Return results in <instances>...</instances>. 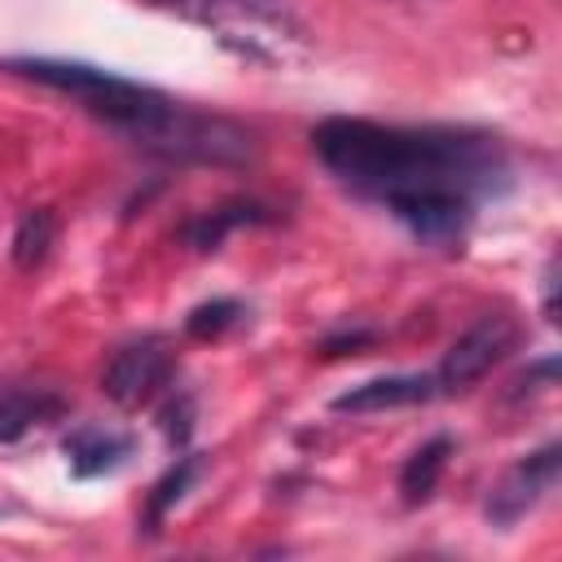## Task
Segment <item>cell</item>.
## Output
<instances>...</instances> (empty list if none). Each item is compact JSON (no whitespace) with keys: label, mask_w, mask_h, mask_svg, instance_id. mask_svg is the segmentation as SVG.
Listing matches in <instances>:
<instances>
[{"label":"cell","mask_w":562,"mask_h":562,"mask_svg":"<svg viewBox=\"0 0 562 562\" xmlns=\"http://www.w3.org/2000/svg\"><path fill=\"white\" fill-rule=\"evenodd\" d=\"M316 158L356 193L391 206L426 193H474L492 189L505 171L487 136L443 127H391L373 119H325L312 132Z\"/></svg>","instance_id":"cell-1"},{"label":"cell","mask_w":562,"mask_h":562,"mask_svg":"<svg viewBox=\"0 0 562 562\" xmlns=\"http://www.w3.org/2000/svg\"><path fill=\"white\" fill-rule=\"evenodd\" d=\"M154 4H167L184 22L211 31L241 61L290 70L312 57V31L281 0H154Z\"/></svg>","instance_id":"cell-2"},{"label":"cell","mask_w":562,"mask_h":562,"mask_svg":"<svg viewBox=\"0 0 562 562\" xmlns=\"http://www.w3.org/2000/svg\"><path fill=\"white\" fill-rule=\"evenodd\" d=\"M13 70H22L26 79H35V83H44V88H57V92L75 97L88 114H97L101 123H110L114 132H123L132 145H140V140L167 119V110L176 105L171 97H162V92L149 88V83L123 79V75L101 70V66H83V61L22 57V61H13Z\"/></svg>","instance_id":"cell-3"},{"label":"cell","mask_w":562,"mask_h":562,"mask_svg":"<svg viewBox=\"0 0 562 562\" xmlns=\"http://www.w3.org/2000/svg\"><path fill=\"white\" fill-rule=\"evenodd\" d=\"M518 347V321L505 316V312H487L479 316L439 360V373H435V386L439 391H465L474 386L479 378H487L509 351Z\"/></svg>","instance_id":"cell-4"},{"label":"cell","mask_w":562,"mask_h":562,"mask_svg":"<svg viewBox=\"0 0 562 562\" xmlns=\"http://www.w3.org/2000/svg\"><path fill=\"white\" fill-rule=\"evenodd\" d=\"M176 373V351L167 338L149 334L140 342H127L114 351V360L101 373V391L119 404V408H140L149 404Z\"/></svg>","instance_id":"cell-5"},{"label":"cell","mask_w":562,"mask_h":562,"mask_svg":"<svg viewBox=\"0 0 562 562\" xmlns=\"http://www.w3.org/2000/svg\"><path fill=\"white\" fill-rule=\"evenodd\" d=\"M558 465H562V448L558 443H544L540 452H531V457H522L518 465H509L505 474H501V483L492 487V496H487V518L496 522V527H514L522 514H531L540 501H544V492L558 483Z\"/></svg>","instance_id":"cell-6"},{"label":"cell","mask_w":562,"mask_h":562,"mask_svg":"<svg viewBox=\"0 0 562 562\" xmlns=\"http://www.w3.org/2000/svg\"><path fill=\"white\" fill-rule=\"evenodd\" d=\"M435 378L422 373H391V378H369L342 395H334V413H382V408H408L426 404L435 395Z\"/></svg>","instance_id":"cell-7"},{"label":"cell","mask_w":562,"mask_h":562,"mask_svg":"<svg viewBox=\"0 0 562 562\" xmlns=\"http://www.w3.org/2000/svg\"><path fill=\"white\" fill-rule=\"evenodd\" d=\"M61 452H66L75 479H101V474H114L132 457V439L119 430H105V426H75L61 439Z\"/></svg>","instance_id":"cell-8"},{"label":"cell","mask_w":562,"mask_h":562,"mask_svg":"<svg viewBox=\"0 0 562 562\" xmlns=\"http://www.w3.org/2000/svg\"><path fill=\"white\" fill-rule=\"evenodd\" d=\"M263 220H268V211H263L259 202H224V206L202 211L198 220H189V224H184V241H189L193 250H215L233 228H241V224H263Z\"/></svg>","instance_id":"cell-9"},{"label":"cell","mask_w":562,"mask_h":562,"mask_svg":"<svg viewBox=\"0 0 562 562\" xmlns=\"http://www.w3.org/2000/svg\"><path fill=\"white\" fill-rule=\"evenodd\" d=\"M448 457H452V439H448V435H435L430 443H422V448L404 461V470H400V492H404L408 505L430 501V492L439 487V474H443Z\"/></svg>","instance_id":"cell-10"},{"label":"cell","mask_w":562,"mask_h":562,"mask_svg":"<svg viewBox=\"0 0 562 562\" xmlns=\"http://www.w3.org/2000/svg\"><path fill=\"white\" fill-rule=\"evenodd\" d=\"M53 241H57V215H53L48 206H31V211L18 220V228H13L9 255H13V263H18L22 272H31V268H40V263L48 259Z\"/></svg>","instance_id":"cell-11"},{"label":"cell","mask_w":562,"mask_h":562,"mask_svg":"<svg viewBox=\"0 0 562 562\" xmlns=\"http://www.w3.org/2000/svg\"><path fill=\"white\" fill-rule=\"evenodd\" d=\"M57 404L40 391H26V386H13V391H0V443H13L22 439L35 422H44Z\"/></svg>","instance_id":"cell-12"},{"label":"cell","mask_w":562,"mask_h":562,"mask_svg":"<svg viewBox=\"0 0 562 562\" xmlns=\"http://www.w3.org/2000/svg\"><path fill=\"white\" fill-rule=\"evenodd\" d=\"M193 474H198V461L193 457H180L162 479H158V487H154V496H149V514H145V522H149V531H158V522L167 518V509L189 492V483H193Z\"/></svg>","instance_id":"cell-13"},{"label":"cell","mask_w":562,"mask_h":562,"mask_svg":"<svg viewBox=\"0 0 562 562\" xmlns=\"http://www.w3.org/2000/svg\"><path fill=\"white\" fill-rule=\"evenodd\" d=\"M241 321V303L237 299H211V303H198L184 321V329L193 338H220L224 329H233Z\"/></svg>","instance_id":"cell-14"},{"label":"cell","mask_w":562,"mask_h":562,"mask_svg":"<svg viewBox=\"0 0 562 562\" xmlns=\"http://www.w3.org/2000/svg\"><path fill=\"white\" fill-rule=\"evenodd\" d=\"M162 430H167V439H171L176 448L193 435V400H189V395H180L176 404L162 408Z\"/></svg>","instance_id":"cell-15"},{"label":"cell","mask_w":562,"mask_h":562,"mask_svg":"<svg viewBox=\"0 0 562 562\" xmlns=\"http://www.w3.org/2000/svg\"><path fill=\"white\" fill-rule=\"evenodd\" d=\"M544 321H558V263L544 268Z\"/></svg>","instance_id":"cell-16"},{"label":"cell","mask_w":562,"mask_h":562,"mask_svg":"<svg viewBox=\"0 0 562 562\" xmlns=\"http://www.w3.org/2000/svg\"><path fill=\"white\" fill-rule=\"evenodd\" d=\"M364 342H373V334H369V329H360V334H338V338H329L321 351H325V356H338L342 347H364Z\"/></svg>","instance_id":"cell-17"}]
</instances>
